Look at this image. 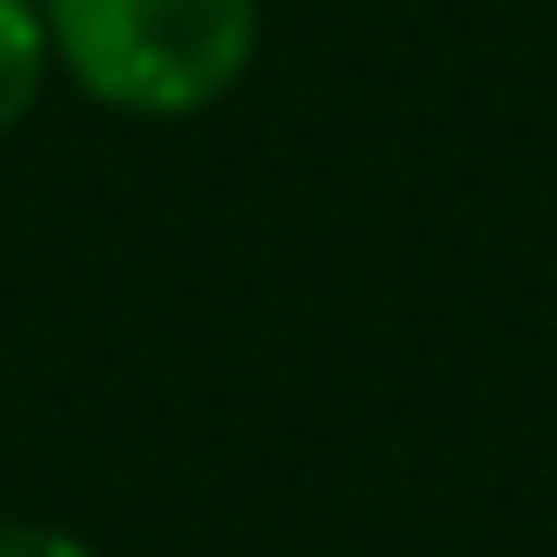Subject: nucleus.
Listing matches in <instances>:
<instances>
[{
  "label": "nucleus",
  "instance_id": "nucleus-1",
  "mask_svg": "<svg viewBox=\"0 0 557 557\" xmlns=\"http://www.w3.org/2000/svg\"><path fill=\"white\" fill-rule=\"evenodd\" d=\"M41 17L83 99L148 123L230 99L262 41V0H41Z\"/></svg>",
  "mask_w": 557,
  "mask_h": 557
},
{
  "label": "nucleus",
  "instance_id": "nucleus-3",
  "mask_svg": "<svg viewBox=\"0 0 557 557\" xmlns=\"http://www.w3.org/2000/svg\"><path fill=\"white\" fill-rule=\"evenodd\" d=\"M0 557H99L83 533L66 524H34V517H0Z\"/></svg>",
  "mask_w": 557,
  "mask_h": 557
},
{
  "label": "nucleus",
  "instance_id": "nucleus-2",
  "mask_svg": "<svg viewBox=\"0 0 557 557\" xmlns=\"http://www.w3.org/2000/svg\"><path fill=\"white\" fill-rule=\"evenodd\" d=\"M50 17L41 0H0V132H17L34 115L41 83H50Z\"/></svg>",
  "mask_w": 557,
  "mask_h": 557
}]
</instances>
